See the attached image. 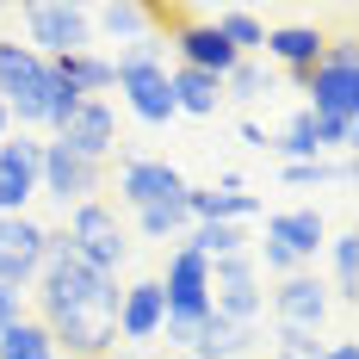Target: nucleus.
Listing matches in <instances>:
<instances>
[{"mask_svg": "<svg viewBox=\"0 0 359 359\" xmlns=\"http://www.w3.org/2000/svg\"><path fill=\"white\" fill-rule=\"evenodd\" d=\"M87 19L100 25V32L124 50V43H137V37L155 32V19H149V6H130V0H106V6H87Z\"/></svg>", "mask_w": 359, "mask_h": 359, "instance_id": "obj_20", "label": "nucleus"}, {"mask_svg": "<svg viewBox=\"0 0 359 359\" xmlns=\"http://www.w3.org/2000/svg\"><path fill=\"white\" fill-rule=\"evenodd\" d=\"M186 217L192 223H248V217H260V198L223 192V186H186Z\"/></svg>", "mask_w": 359, "mask_h": 359, "instance_id": "obj_18", "label": "nucleus"}, {"mask_svg": "<svg viewBox=\"0 0 359 359\" xmlns=\"http://www.w3.org/2000/svg\"><path fill=\"white\" fill-rule=\"evenodd\" d=\"M273 93V74L260 69V62H236V69L223 74V100H242V106H254V100H266Z\"/></svg>", "mask_w": 359, "mask_h": 359, "instance_id": "obj_29", "label": "nucleus"}, {"mask_svg": "<svg viewBox=\"0 0 359 359\" xmlns=\"http://www.w3.org/2000/svg\"><path fill=\"white\" fill-rule=\"evenodd\" d=\"M273 149H279L285 161H323V137H316V118H310V111H297L285 130L273 137Z\"/></svg>", "mask_w": 359, "mask_h": 359, "instance_id": "obj_26", "label": "nucleus"}, {"mask_svg": "<svg viewBox=\"0 0 359 359\" xmlns=\"http://www.w3.org/2000/svg\"><path fill=\"white\" fill-rule=\"evenodd\" d=\"M161 297H168V316H174V323L211 316V260H198L192 248H174L168 279H161Z\"/></svg>", "mask_w": 359, "mask_h": 359, "instance_id": "obj_11", "label": "nucleus"}, {"mask_svg": "<svg viewBox=\"0 0 359 359\" xmlns=\"http://www.w3.org/2000/svg\"><path fill=\"white\" fill-rule=\"evenodd\" d=\"M43 100H50V62L32 56L19 37H0V106L13 124L43 130Z\"/></svg>", "mask_w": 359, "mask_h": 359, "instance_id": "obj_2", "label": "nucleus"}, {"mask_svg": "<svg viewBox=\"0 0 359 359\" xmlns=\"http://www.w3.org/2000/svg\"><path fill=\"white\" fill-rule=\"evenodd\" d=\"M328 310H334V291L316 273H291L273 291V328H304V334H323Z\"/></svg>", "mask_w": 359, "mask_h": 359, "instance_id": "obj_10", "label": "nucleus"}, {"mask_svg": "<svg viewBox=\"0 0 359 359\" xmlns=\"http://www.w3.org/2000/svg\"><path fill=\"white\" fill-rule=\"evenodd\" d=\"M100 186H106V168H93V161L69 155L62 143H43V161H37V192H50L62 211H74V205H93V198H100Z\"/></svg>", "mask_w": 359, "mask_h": 359, "instance_id": "obj_7", "label": "nucleus"}, {"mask_svg": "<svg viewBox=\"0 0 359 359\" xmlns=\"http://www.w3.org/2000/svg\"><path fill=\"white\" fill-rule=\"evenodd\" d=\"M304 93H310V106L316 118H359V74H353V43H328V56L316 69L297 81Z\"/></svg>", "mask_w": 359, "mask_h": 359, "instance_id": "obj_5", "label": "nucleus"}, {"mask_svg": "<svg viewBox=\"0 0 359 359\" xmlns=\"http://www.w3.org/2000/svg\"><path fill=\"white\" fill-rule=\"evenodd\" d=\"M50 69L62 74L74 93H81V100H100L106 87H118V81H111V56H100V50H74V56L50 62Z\"/></svg>", "mask_w": 359, "mask_h": 359, "instance_id": "obj_21", "label": "nucleus"}, {"mask_svg": "<svg viewBox=\"0 0 359 359\" xmlns=\"http://www.w3.org/2000/svg\"><path fill=\"white\" fill-rule=\"evenodd\" d=\"M328 260H334V304L341 310H353V285H359V236L353 229H341V236H328Z\"/></svg>", "mask_w": 359, "mask_h": 359, "instance_id": "obj_25", "label": "nucleus"}, {"mask_svg": "<svg viewBox=\"0 0 359 359\" xmlns=\"http://www.w3.org/2000/svg\"><path fill=\"white\" fill-rule=\"evenodd\" d=\"M118 93H124V106L137 111L143 124H168V118H180V111H174V87H168V69L118 74Z\"/></svg>", "mask_w": 359, "mask_h": 359, "instance_id": "obj_17", "label": "nucleus"}, {"mask_svg": "<svg viewBox=\"0 0 359 359\" xmlns=\"http://www.w3.org/2000/svg\"><path fill=\"white\" fill-rule=\"evenodd\" d=\"M137 229H143L149 242H180V236L192 229V217H186V198H174V205H149V211H137Z\"/></svg>", "mask_w": 359, "mask_h": 359, "instance_id": "obj_27", "label": "nucleus"}, {"mask_svg": "<svg viewBox=\"0 0 359 359\" xmlns=\"http://www.w3.org/2000/svg\"><path fill=\"white\" fill-rule=\"evenodd\" d=\"M323 334H304V328H273V359H323Z\"/></svg>", "mask_w": 359, "mask_h": 359, "instance_id": "obj_30", "label": "nucleus"}, {"mask_svg": "<svg viewBox=\"0 0 359 359\" xmlns=\"http://www.w3.org/2000/svg\"><path fill=\"white\" fill-rule=\"evenodd\" d=\"M6 137H13V118H6V106H0V143H6Z\"/></svg>", "mask_w": 359, "mask_h": 359, "instance_id": "obj_34", "label": "nucleus"}, {"mask_svg": "<svg viewBox=\"0 0 359 359\" xmlns=\"http://www.w3.org/2000/svg\"><path fill=\"white\" fill-rule=\"evenodd\" d=\"M168 323V297H161V279H137V285H124L118 297V341H130V353L155 341Z\"/></svg>", "mask_w": 359, "mask_h": 359, "instance_id": "obj_14", "label": "nucleus"}, {"mask_svg": "<svg viewBox=\"0 0 359 359\" xmlns=\"http://www.w3.org/2000/svg\"><path fill=\"white\" fill-rule=\"evenodd\" d=\"M106 359H137V353H130V347H124V353H106Z\"/></svg>", "mask_w": 359, "mask_h": 359, "instance_id": "obj_35", "label": "nucleus"}, {"mask_svg": "<svg viewBox=\"0 0 359 359\" xmlns=\"http://www.w3.org/2000/svg\"><path fill=\"white\" fill-rule=\"evenodd\" d=\"M168 359H192V353H168Z\"/></svg>", "mask_w": 359, "mask_h": 359, "instance_id": "obj_36", "label": "nucleus"}, {"mask_svg": "<svg viewBox=\"0 0 359 359\" xmlns=\"http://www.w3.org/2000/svg\"><path fill=\"white\" fill-rule=\"evenodd\" d=\"M137 69H168V43H161V32L137 37V43H124V50L111 56V81H118V74H137Z\"/></svg>", "mask_w": 359, "mask_h": 359, "instance_id": "obj_28", "label": "nucleus"}, {"mask_svg": "<svg viewBox=\"0 0 359 359\" xmlns=\"http://www.w3.org/2000/svg\"><path fill=\"white\" fill-rule=\"evenodd\" d=\"M328 43H334V37H323L316 25H273L260 50H266L279 69H291V81H304V74H310V69L328 56Z\"/></svg>", "mask_w": 359, "mask_h": 359, "instance_id": "obj_15", "label": "nucleus"}, {"mask_svg": "<svg viewBox=\"0 0 359 359\" xmlns=\"http://www.w3.org/2000/svg\"><path fill=\"white\" fill-rule=\"evenodd\" d=\"M62 236H69V248L81 254L87 266H100V273H111V279H118V266L130 260V229L118 223V205H106V198L74 205Z\"/></svg>", "mask_w": 359, "mask_h": 359, "instance_id": "obj_3", "label": "nucleus"}, {"mask_svg": "<svg viewBox=\"0 0 359 359\" xmlns=\"http://www.w3.org/2000/svg\"><path fill=\"white\" fill-rule=\"evenodd\" d=\"M37 316H56V310H118V279L87 266L81 254L69 248L62 229H43V266H37Z\"/></svg>", "mask_w": 359, "mask_h": 359, "instance_id": "obj_1", "label": "nucleus"}, {"mask_svg": "<svg viewBox=\"0 0 359 359\" xmlns=\"http://www.w3.org/2000/svg\"><path fill=\"white\" fill-rule=\"evenodd\" d=\"M248 359H260V353H248Z\"/></svg>", "mask_w": 359, "mask_h": 359, "instance_id": "obj_37", "label": "nucleus"}, {"mask_svg": "<svg viewBox=\"0 0 359 359\" xmlns=\"http://www.w3.org/2000/svg\"><path fill=\"white\" fill-rule=\"evenodd\" d=\"M19 316H25V291H6V285H0V328L19 323Z\"/></svg>", "mask_w": 359, "mask_h": 359, "instance_id": "obj_31", "label": "nucleus"}, {"mask_svg": "<svg viewBox=\"0 0 359 359\" xmlns=\"http://www.w3.org/2000/svg\"><path fill=\"white\" fill-rule=\"evenodd\" d=\"M242 143H248V149H273V137H266L254 118H242Z\"/></svg>", "mask_w": 359, "mask_h": 359, "instance_id": "obj_32", "label": "nucleus"}, {"mask_svg": "<svg viewBox=\"0 0 359 359\" xmlns=\"http://www.w3.org/2000/svg\"><path fill=\"white\" fill-rule=\"evenodd\" d=\"M118 198L130 211L174 205V198H186V180H180V168L155 161V155H118Z\"/></svg>", "mask_w": 359, "mask_h": 359, "instance_id": "obj_9", "label": "nucleus"}, {"mask_svg": "<svg viewBox=\"0 0 359 359\" xmlns=\"http://www.w3.org/2000/svg\"><path fill=\"white\" fill-rule=\"evenodd\" d=\"M266 242H279L297 266H310L328 248V223H323V211H273L266 217Z\"/></svg>", "mask_w": 359, "mask_h": 359, "instance_id": "obj_16", "label": "nucleus"}, {"mask_svg": "<svg viewBox=\"0 0 359 359\" xmlns=\"http://www.w3.org/2000/svg\"><path fill=\"white\" fill-rule=\"evenodd\" d=\"M50 143H62L69 155L93 161V168H106L111 155H118V111H111L106 100H81V106H74V118L50 137Z\"/></svg>", "mask_w": 359, "mask_h": 359, "instance_id": "obj_8", "label": "nucleus"}, {"mask_svg": "<svg viewBox=\"0 0 359 359\" xmlns=\"http://www.w3.org/2000/svg\"><path fill=\"white\" fill-rule=\"evenodd\" d=\"M25 50L43 56V62H62L74 50H93V19H87V6H69V0L25 6Z\"/></svg>", "mask_w": 359, "mask_h": 359, "instance_id": "obj_4", "label": "nucleus"}, {"mask_svg": "<svg viewBox=\"0 0 359 359\" xmlns=\"http://www.w3.org/2000/svg\"><path fill=\"white\" fill-rule=\"evenodd\" d=\"M0 359H62V353H56L50 328L37 323V316H19V323L0 328Z\"/></svg>", "mask_w": 359, "mask_h": 359, "instance_id": "obj_23", "label": "nucleus"}, {"mask_svg": "<svg viewBox=\"0 0 359 359\" xmlns=\"http://www.w3.org/2000/svg\"><path fill=\"white\" fill-rule=\"evenodd\" d=\"M37 161H43L37 137H6L0 143V217H25V205L37 198Z\"/></svg>", "mask_w": 359, "mask_h": 359, "instance_id": "obj_13", "label": "nucleus"}, {"mask_svg": "<svg viewBox=\"0 0 359 359\" xmlns=\"http://www.w3.org/2000/svg\"><path fill=\"white\" fill-rule=\"evenodd\" d=\"M242 242H248L242 223H192L180 248H192L198 260H229V254H242Z\"/></svg>", "mask_w": 359, "mask_h": 359, "instance_id": "obj_24", "label": "nucleus"}, {"mask_svg": "<svg viewBox=\"0 0 359 359\" xmlns=\"http://www.w3.org/2000/svg\"><path fill=\"white\" fill-rule=\"evenodd\" d=\"M37 266H43V223H32V217H0V285L32 291Z\"/></svg>", "mask_w": 359, "mask_h": 359, "instance_id": "obj_12", "label": "nucleus"}, {"mask_svg": "<svg viewBox=\"0 0 359 359\" xmlns=\"http://www.w3.org/2000/svg\"><path fill=\"white\" fill-rule=\"evenodd\" d=\"M254 341H260L254 328H236V323H223V316H205L192 359H248V353H254Z\"/></svg>", "mask_w": 359, "mask_h": 359, "instance_id": "obj_22", "label": "nucleus"}, {"mask_svg": "<svg viewBox=\"0 0 359 359\" xmlns=\"http://www.w3.org/2000/svg\"><path fill=\"white\" fill-rule=\"evenodd\" d=\"M323 359H353V341H328V347H323Z\"/></svg>", "mask_w": 359, "mask_h": 359, "instance_id": "obj_33", "label": "nucleus"}, {"mask_svg": "<svg viewBox=\"0 0 359 359\" xmlns=\"http://www.w3.org/2000/svg\"><path fill=\"white\" fill-rule=\"evenodd\" d=\"M260 310H266V297H260V266H254L248 254L211 260V316H223V323H236V328H254Z\"/></svg>", "mask_w": 359, "mask_h": 359, "instance_id": "obj_6", "label": "nucleus"}, {"mask_svg": "<svg viewBox=\"0 0 359 359\" xmlns=\"http://www.w3.org/2000/svg\"><path fill=\"white\" fill-rule=\"evenodd\" d=\"M168 87H174V111H186V118H217V106H223V81H217V74L174 69Z\"/></svg>", "mask_w": 359, "mask_h": 359, "instance_id": "obj_19", "label": "nucleus"}]
</instances>
